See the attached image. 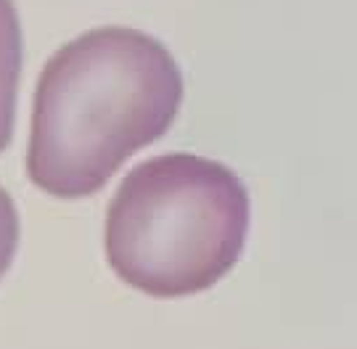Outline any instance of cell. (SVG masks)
I'll use <instances>...</instances> for the list:
<instances>
[{
    "label": "cell",
    "mask_w": 357,
    "mask_h": 349,
    "mask_svg": "<svg viewBox=\"0 0 357 349\" xmlns=\"http://www.w3.org/2000/svg\"><path fill=\"white\" fill-rule=\"evenodd\" d=\"M185 79L162 40L93 26L43 66L32 101L26 175L56 199L98 194L132 154L175 125Z\"/></svg>",
    "instance_id": "cell-1"
},
{
    "label": "cell",
    "mask_w": 357,
    "mask_h": 349,
    "mask_svg": "<svg viewBox=\"0 0 357 349\" xmlns=\"http://www.w3.org/2000/svg\"><path fill=\"white\" fill-rule=\"evenodd\" d=\"M252 222L243 180L222 162L172 151L125 175L106 212V259L156 299L202 294L241 259Z\"/></svg>",
    "instance_id": "cell-2"
},
{
    "label": "cell",
    "mask_w": 357,
    "mask_h": 349,
    "mask_svg": "<svg viewBox=\"0 0 357 349\" xmlns=\"http://www.w3.org/2000/svg\"><path fill=\"white\" fill-rule=\"evenodd\" d=\"M22 64H24L22 19L13 0H0V154L11 146L13 138Z\"/></svg>",
    "instance_id": "cell-3"
},
{
    "label": "cell",
    "mask_w": 357,
    "mask_h": 349,
    "mask_svg": "<svg viewBox=\"0 0 357 349\" xmlns=\"http://www.w3.org/2000/svg\"><path fill=\"white\" fill-rule=\"evenodd\" d=\"M19 235H22V225H19L16 204H13L11 194L0 185V278L8 272L13 257H16Z\"/></svg>",
    "instance_id": "cell-4"
}]
</instances>
